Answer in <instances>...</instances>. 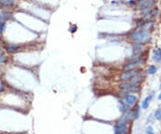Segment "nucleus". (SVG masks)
Returning <instances> with one entry per match:
<instances>
[{
    "label": "nucleus",
    "mask_w": 161,
    "mask_h": 134,
    "mask_svg": "<svg viewBox=\"0 0 161 134\" xmlns=\"http://www.w3.org/2000/svg\"><path fill=\"white\" fill-rule=\"evenodd\" d=\"M130 38L134 43H137L139 44H144L150 40V35L148 32H146V31L140 30L138 32L132 34L130 35Z\"/></svg>",
    "instance_id": "f257e3e1"
},
{
    "label": "nucleus",
    "mask_w": 161,
    "mask_h": 134,
    "mask_svg": "<svg viewBox=\"0 0 161 134\" xmlns=\"http://www.w3.org/2000/svg\"><path fill=\"white\" fill-rule=\"evenodd\" d=\"M138 75V70L135 69H130V70H124L123 73L120 75V79L124 82L130 81L131 79L134 78Z\"/></svg>",
    "instance_id": "f03ea898"
},
{
    "label": "nucleus",
    "mask_w": 161,
    "mask_h": 134,
    "mask_svg": "<svg viewBox=\"0 0 161 134\" xmlns=\"http://www.w3.org/2000/svg\"><path fill=\"white\" fill-rule=\"evenodd\" d=\"M153 5H154V0H146V1L140 2V5L138 6V7L139 9H142V10H149Z\"/></svg>",
    "instance_id": "7ed1b4c3"
},
{
    "label": "nucleus",
    "mask_w": 161,
    "mask_h": 134,
    "mask_svg": "<svg viewBox=\"0 0 161 134\" xmlns=\"http://www.w3.org/2000/svg\"><path fill=\"white\" fill-rule=\"evenodd\" d=\"M127 131V126L124 123H117L115 126V134H124Z\"/></svg>",
    "instance_id": "20e7f679"
},
{
    "label": "nucleus",
    "mask_w": 161,
    "mask_h": 134,
    "mask_svg": "<svg viewBox=\"0 0 161 134\" xmlns=\"http://www.w3.org/2000/svg\"><path fill=\"white\" fill-rule=\"evenodd\" d=\"M15 0H0V8H9L15 6Z\"/></svg>",
    "instance_id": "39448f33"
},
{
    "label": "nucleus",
    "mask_w": 161,
    "mask_h": 134,
    "mask_svg": "<svg viewBox=\"0 0 161 134\" xmlns=\"http://www.w3.org/2000/svg\"><path fill=\"white\" fill-rule=\"evenodd\" d=\"M152 59L156 62H159L161 60V49L160 48H157L153 50L152 53Z\"/></svg>",
    "instance_id": "423d86ee"
},
{
    "label": "nucleus",
    "mask_w": 161,
    "mask_h": 134,
    "mask_svg": "<svg viewBox=\"0 0 161 134\" xmlns=\"http://www.w3.org/2000/svg\"><path fill=\"white\" fill-rule=\"evenodd\" d=\"M142 63L141 60H138V61H132L131 63H129L127 65L124 66V70H130V69H135L137 67L140 66V64Z\"/></svg>",
    "instance_id": "0eeeda50"
},
{
    "label": "nucleus",
    "mask_w": 161,
    "mask_h": 134,
    "mask_svg": "<svg viewBox=\"0 0 161 134\" xmlns=\"http://www.w3.org/2000/svg\"><path fill=\"white\" fill-rule=\"evenodd\" d=\"M137 101V97L135 96H133V95H128L125 96V99H124V102L125 104H127L128 105H134Z\"/></svg>",
    "instance_id": "6e6552de"
},
{
    "label": "nucleus",
    "mask_w": 161,
    "mask_h": 134,
    "mask_svg": "<svg viewBox=\"0 0 161 134\" xmlns=\"http://www.w3.org/2000/svg\"><path fill=\"white\" fill-rule=\"evenodd\" d=\"M132 118H133V113L132 112H127L120 118V120L118 121V123H124L125 124L126 122H128L129 121H131Z\"/></svg>",
    "instance_id": "1a4fd4ad"
},
{
    "label": "nucleus",
    "mask_w": 161,
    "mask_h": 134,
    "mask_svg": "<svg viewBox=\"0 0 161 134\" xmlns=\"http://www.w3.org/2000/svg\"><path fill=\"white\" fill-rule=\"evenodd\" d=\"M20 49V47L16 44H12V43H9L6 45V50L7 52L9 53H15L16 51H18V50Z\"/></svg>",
    "instance_id": "9d476101"
},
{
    "label": "nucleus",
    "mask_w": 161,
    "mask_h": 134,
    "mask_svg": "<svg viewBox=\"0 0 161 134\" xmlns=\"http://www.w3.org/2000/svg\"><path fill=\"white\" fill-rule=\"evenodd\" d=\"M158 8H153V9H150L149 11L145 15V18L147 19V20H149V19H151V18H154L156 15H157V14H158Z\"/></svg>",
    "instance_id": "9b49d317"
},
{
    "label": "nucleus",
    "mask_w": 161,
    "mask_h": 134,
    "mask_svg": "<svg viewBox=\"0 0 161 134\" xmlns=\"http://www.w3.org/2000/svg\"><path fill=\"white\" fill-rule=\"evenodd\" d=\"M11 17V14L8 13V12H5V11H1L0 10V21L1 22H4L6 20L9 19Z\"/></svg>",
    "instance_id": "f8f14e48"
},
{
    "label": "nucleus",
    "mask_w": 161,
    "mask_h": 134,
    "mask_svg": "<svg viewBox=\"0 0 161 134\" xmlns=\"http://www.w3.org/2000/svg\"><path fill=\"white\" fill-rule=\"evenodd\" d=\"M151 97H152V96H147V97L143 100L142 104V108H143V109L148 108L149 104V101L151 100Z\"/></svg>",
    "instance_id": "ddd939ff"
},
{
    "label": "nucleus",
    "mask_w": 161,
    "mask_h": 134,
    "mask_svg": "<svg viewBox=\"0 0 161 134\" xmlns=\"http://www.w3.org/2000/svg\"><path fill=\"white\" fill-rule=\"evenodd\" d=\"M148 72H149V74H150V75H153V74H155L156 72H157V68L155 67V66H153V65H151L149 68V69H148Z\"/></svg>",
    "instance_id": "4468645a"
},
{
    "label": "nucleus",
    "mask_w": 161,
    "mask_h": 134,
    "mask_svg": "<svg viewBox=\"0 0 161 134\" xmlns=\"http://www.w3.org/2000/svg\"><path fill=\"white\" fill-rule=\"evenodd\" d=\"M155 118L158 121H161V108H158L155 112Z\"/></svg>",
    "instance_id": "2eb2a0df"
},
{
    "label": "nucleus",
    "mask_w": 161,
    "mask_h": 134,
    "mask_svg": "<svg viewBox=\"0 0 161 134\" xmlns=\"http://www.w3.org/2000/svg\"><path fill=\"white\" fill-rule=\"evenodd\" d=\"M6 60H7V58H6L3 53H0V64L6 63Z\"/></svg>",
    "instance_id": "dca6fc26"
},
{
    "label": "nucleus",
    "mask_w": 161,
    "mask_h": 134,
    "mask_svg": "<svg viewBox=\"0 0 161 134\" xmlns=\"http://www.w3.org/2000/svg\"><path fill=\"white\" fill-rule=\"evenodd\" d=\"M5 27H6V23L0 21V34H2L4 32Z\"/></svg>",
    "instance_id": "f3484780"
},
{
    "label": "nucleus",
    "mask_w": 161,
    "mask_h": 134,
    "mask_svg": "<svg viewBox=\"0 0 161 134\" xmlns=\"http://www.w3.org/2000/svg\"><path fill=\"white\" fill-rule=\"evenodd\" d=\"M119 103H120V105H122V108H121V111H122V112H124V111H126L127 109L125 108V105H124V103H123L122 101H119Z\"/></svg>",
    "instance_id": "a211bd4d"
},
{
    "label": "nucleus",
    "mask_w": 161,
    "mask_h": 134,
    "mask_svg": "<svg viewBox=\"0 0 161 134\" xmlns=\"http://www.w3.org/2000/svg\"><path fill=\"white\" fill-rule=\"evenodd\" d=\"M2 90H4V85L1 82V80H0V91H2Z\"/></svg>",
    "instance_id": "6ab92c4d"
},
{
    "label": "nucleus",
    "mask_w": 161,
    "mask_h": 134,
    "mask_svg": "<svg viewBox=\"0 0 161 134\" xmlns=\"http://www.w3.org/2000/svg\"><path fill=\"white\" fill-rule=\"evenodd\" d=\"M158 99H160V100H161V93H160L159 96H158Z\"/></svg>",
    "instance_id": "aec40b11"
},
{
    "label": "nucleus",
    "mask_w": 161,
    "mask_h": 134,
    "mask_svg": "<svg viewBox=\"0 0 161 134\" xmlns=\"http://www.w3.org/2000/svg\"><path fill=\"white\" fill-rule=\"evenodd\" d=\"M1 75H2V70L0 69V76H1Z\"/></svg>",
    "instance_id": "412c9836"
},
{
    "label": "nucleus",
    "mask_w": 161,
    "mask_h": 134,
    "mask_svg": "<svg viewBox=\"0 0 161 134\" xmlns=\"http://www.w3.org/2000/svg\"><path fill=\"white\" fill-rule=\"evenodd\" d=\"M142 1H146V0H140V2H142Z\"/></svg>",
    "instance_id": "4be33fe9"
},
{
    "label": "nucleus",
    "mask_w": 161,
    "mask_h": 134,
    "mask_svg": "<svg viewBox=\"0 0 161 134\" xmlns=\"http://www.w3.org/2000/svg\"><path fill=\"white\" fill-rule=\"evenodd\" d=\"M150 134H153V133H150Z\"/></svg>",
    "instance_id": "5701e85b"
}]
</instances>
